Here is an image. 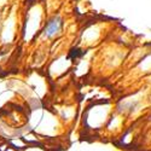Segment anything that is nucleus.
<instances>
[{
    "label": "nucleus",
    "mask_w": 151,
    "mask_h": 151,
    "mask_svg": "<svg viewBox=\"0 0 151 151\" xmlns=\"http://www.w3.org/2000/svg\"><path fill=\"white\" fill-rule=\"evenodd\" d=\"M63 24H64V21L60 16H53L51 19H48L45 24V27L42 29V37L44 39H53L56 37L63 29Z\"/></svg>",
    "instance_id": "nucleus-1"
},
{
    "label": "nucleus",
    "mask_w": 151,
    "mask_h": 151,
    "mask_svg": "<svg viewBox=\"0 0 151 151\" xmlns=\"http://www.w3.org/2000/svg\"><path fill=\"white\" fill-rule=\"evenodd\" d=\"M35 149H36V146H33V147H29L27 151H35ZM36 151H45V150H44V149H41V147L39 146V147H37V150H36Z\"/></svg>",
    "instance_id": "nucleus-2"
}]
</instances>
